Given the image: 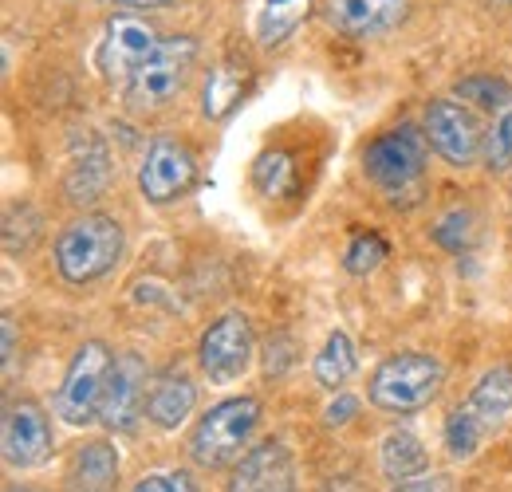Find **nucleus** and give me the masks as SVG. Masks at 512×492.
Instances as JSON below:
<instances>
[{
  "label": "nucleus",
  "instance_id": "nucleus-31",
  "mask_svg": "<svg viewBox=\"0 0 512 492\" xmlns=\"http://www.w3.org/2000/svg\"><path fill=\"white\" fill-rule=\"evenodd\" d=\"M4 492H36V489H4Z\"/></svg>",
  "mask_w": 512,
  "mask_h": 492
},
{
  "label": "nucleus",
  "instance_id": "nucleus-30",
  "mask_svg": "<svg viewBox=\"0 0 512 492\" xmlns=\"http://www.w3.org/2000/svg\"><path fill=\"white\" fill-rule=\"evenodd\" d=\"M103 4H115V8H166L170 0H103Z\"/></svg>",
  "mask_w": 512,
  "mask_h": 492
},
{
  "label": "nucleus",
  "instance_id": "nucleus-9",
  "mask_svg": "<svg viewBox=\"0 0 512 492\" xmlns=\"http://www.w3.org/2000/svg\"><path fill=\"white\" fill-rule=\"evenodd\" d=\"M197 182V158L178 138H154L138 166V189L154 205H170Z\"/></svg>",
  "mask_w": 512,
  "mask_h": 492
},
{
  "label": "nucleus",
  "instance_id": "nucleus-22",
  "mask_svg": "<svg viewBox=\"0 0 512 492\" xmlns=\"http://www.w3.org/2000/svg\"><path fill=\"white\" fill-rule=\"evenodd\" d=\"M253 185L264 197H272V201L288 197L292 185H296V166H292V158H288L284 150H264L253 162Z\"/></svg>",
  "mask_w": 512,
  "mask_h": 492
},
{
  "label": "nucleus",
  "instance_id": "nucleus-5",
  "mask_svg": "<svg viewBox=\"0 0 512 492\" xmlns=\"http://www.w3.org/2000/svg\"><path fill=\"white\" fill-rule=\"evenodd\" d=\"M260 422V402L256 398H225L213 410H205L197 418L190 433V457L201 469H225L237 461V453L245 449V441L253 437Z\"/></svg>",
  "mask_w": 512,
  "mask_h": 492
},
{
  "label": "nucleus",
  "instance_id": "nucleus-13",
  "mask_svg": "<svg viewBox=\"0 0 512 492\" xmlns=\"http://www.w3.org/2000/svg\"><path fill=\"white\" fill-rule=\"evenodd\" d=\"M146 363L142 355L123 351L115 355V367L107 378V390H103V406H99V422L107 430L127 433L138 426V418L146 414Z\"/></svg>",
  "mask_w": 512,
  "mask_h": 492
},
{
  "label": "nucleus",
  "instance_id": "nucleus-12",
  "mask_svg": "<svg viewBox=\"0 0 512 492\" xmlns=\"http://www.w3.org/2000/svg\"><path fill=\"white\" fill-rule=\"evenodd\" d=\"M426 142L434 146L438 158H446L449 166H473L481 154H485V138H481V126L473 119V111H465L461 103L453 99H434L426 107Z\"/></svg>",
  "mask_w": 512,
  "mask_h": 492
},
{
  "label": "nucleus",
  "instance_id": "nucleus-28",
  "mask_svg": "<svg viewBox=\"0 0 512 492\" xmlns=\"http://www.w3.org/2000/svg\"><path fill=\"white\" fill-rule=\"evenodd\" d=\"M394 492H449V481L438 473H426V477H414V481H402Z\"/></svg>",
  "mask_w": 512,
  "mask_h": 492
},
{
  "label": "nucleus",
  "instance_id": "nucleus-25",
  "mask_svg": "<svg viewBox=\"0 0 512 492\" xmlns=\"http://www.w3.org/2000/svg\"><path fill=\"white\" fill-rule=\"evenodd\" d=\"M469 237H473V217L465 209H453V213H446L434 225V241L446 248V252H461V248L469 245Z\"/></svg>",
  "mask_w": 512,
  "mask_h": 492
},
{
  "label": "nucleus",
  "instance_id": "nucleus-20",
  "mask_svg": "<svg viewBox=\"0 0 512 492\" xmlns=\"http://www.w3.org/2000/svg\"><path fill=\"white\" fill-rule=\"evenodd\" d=\"M312 12V0H260V12H256V40L264 48H276L284 44L300 20Z\"/></svg>",
  "mask_w": 512,
  "mask_h": 492
},
{
  "label": "nucleus",
  "instance_id": "nucleus-11",
  "mask_svg": "<svg viewBox=\"0 0 512 492\" xmlns=\"http://www.w3.org/2000/svg\"><path fill=\"white\" fill-rule=\"evenodd\" d=\"M158 48V32L150 20L134 16V12H115L107 20L103 44H99V71L107 83H130L134 71L146 63V56Z\"/></svg>",
  "mask_w": 512,
  "mask_h": 492
},
{
  "label": "nucleus",
  "instance_id": "nucleus-29",
  "mask_svg": "<svg viewBox=\"0 0 512 492\" xmlns=\"http://www.w3.org/2000/svg\"><path fill=\"white\" fill-rule=\"evenodd\" d=\"M4 374H12V355H16V323H12V315H4Z\"/></svg>",
  "mask_w": 512,
  "mask_h": 492
},
{
  "label": "nucleus",
  "instance_id": "nucleus-24",
  "mask_svg": "<svg viewBox=\"0 0 512 492\" xmlns=\"http://www.w3.org/2000/svg\"><path fill=\"white\" fill-rule=\"evenodd\" d=\"M383 260H386V241L379 237V233H363V237H355L351 248H347V256H343L347 272H355V276L375 272Z\"/></svg>",
  "mask_w": 512,
  "mask_h": 492
},
{
  "label": "nucleus",
  "instance_id": "nucleus-2",
  "mask_svg": "<svg viewBox=\"0 0 512 492\" xmlns=\"http://www.w3.org/2000/svg\"><path fill=\"white\" fill-rule=\"evenodd\" d=\"M123 225L111 213H83L56 241V268L67 284H95L123 260Z\"/></svg>",
  "mask_w": 512,
  "mask_h": 492
},
{
  "label": "nucleus",
  "instance_id": "nucleus-1",
  "mask_svg": "<svg viewBox=\"0 0 512 492\" xmlns=\"http://www.w3.org/2000/svg\"><path fill=\"white\" fill-rule=\"evenodd\" d=\"M512 414V367H493L477 378L465 402H457L446 418V453L453 461H469L489 433L505 426Z\"/></svg>",
  "mask_w": 512,
  "mask_h": 492
},
{
  "label": "nucleus",
  "instance_id": "nucleus-6",
  "mask_svg": "<svg viewBox=\"0 0 512 492\" xmlns=\"http://www.w3.org/2000/svg\"><path fill=\"white\" fill-rule=\"evenodd\" d=\"M197 60V40L193 36H170L158 40V48L146 56V63L134 71L127 83V99L134 111H158L166 103L178 99V91L186 87Z\"/></svg>",
  "mask_w": 512,
  "mask_h": 492
},
{
  "label": "nucleus",
  "instance_id": "nucleus-10",
  "mask_svg": "<svg viewBox=\"0 0 512 492\" xmlns=\"http://www.w3.org/2000/svg\"><path fill=\"white\" fill-rule=\"evenodd\" d=\"M52 422L40 410V402L32 398H16L4 406L0 418V449H4V465L12 469H32L44 465L52 457Z\"/></svg>",
  "mask_w": 512,
  "mask_h": 492
},
{
  "label": "nucleus",
  "instance_id": "nucleus-21",
  "mask_svg": "<svg viewBox=\"0 0 512 492\" xmlns=\"http://www.w3.org/2000/svg\"><path fill=\"white\" fill-rule=\"evenodd\" d=\"M355 370H359V351H355L351 335L347 331H331L323 351L316 355V382L327 386V390H339V386H347L355 378Z\"/></svg>",
  "mask_w": 512,
  "mask_h": 492
},
{
  "label": "nucleus",
  "instance_id": "nucleus-4",
  "mask_svg": "<svg viewBox=\"0 0 512 492\" xmlns=\"http://www.w3.org/2000/svg\"><path fill=\"white\" fill-rule=\"evenodd\" d=\"M363 170L383 197L402 201V205L414 201L418 185L426 178V142H422V134L410 130V126L379 134L363 154Z\"/></svg>",
  "mask_w": 512,
  "mask_h": 492
},
{
  "label": "nucleus",
  "instance_id": "nucleus-23",
  "mask_svg": "<svg viewBox=\"0 0 512 492\" xmlns=\"http://www.w3.org/2000/svg\"><path fill=\"white\" fill-rule=\"evenodd\" d=\"M485 162L489 170H512V95L493 107V123L485 130Z\"/></svg>",
  "mask_w": 512,
  "mask_h": 492
},
{
  "label": "nucleus",
  "instance_id": "nucleus-3",
  "mask_svg": "<svg viewBox=\"0 0 512 492\" xmlns=\"http://www.w3.org/2000/svg\"><path fill=\"white\" fill-rule=\"evenodd\" d=\"M442 382H446V370L434 355L402 351L375 367L367 394H371V406L383 414H418L442 394Z\"/></svg>",
  "mask_w": 512,
  "mask_h": 492
},
{
  "label": "nucleus",
  "instance_id": "nucleus-15",
  "mask_svg": "<svg viewBox=\"0 0 512 492\" xmlns=\"http://www.w3.org/2000/svg\"><path fill=\"white\" fill-rule=\"evenodd\" d=\"M323 16L339 36L367 40V36H386L398 24H406L410 0H327Z\"/></svg>",
  "mask_w": 512,
  "mask_h": 492
},
{
  "label": "nucleus",
  "instance_id": "nucleus-17",
  "mask_svg": "<svg viewBox=\"0 0 512 492\" xmlns=\"http://www.w3.org/2000/svg\"><path fill=\"white\" fill-rule=\"evenodd\" d=\"M119 485V453L111 441H87L67 473V492H115Z\"/></svg>",
  "mask_w": 512,
  "mask_h": 492
},
{
  "label": "nucleus",
  "instance_id": "nucleus-18",
  "mask_svg": "<svg viewBox=\"0 0 512 492\" xmlns=\"http://www.w3.org/2000/svg\"><path fill=\"white\" fill-rule=\"evenodd\" d=\"M245 91H249V71H245L241 63H233V60L217 63V67L209 71V79H205L201 111H205L213 123H225V119H229V115L241 107Z\"/></svg>",
  "mask_w": 512,
  "mask_h": 492
},
{
  "label": "nucleus",
  "instance_id": "nucleus-26",
  "mask_svg": "<svg viewBox=\"0 0 512 492\" xmlns=\"http://www.w3.org/2000/svg\"><path fill=\"white\" fill-rule=\"evenodd\" d=\"M130 492H201V489H197V481H193L190 473L170 469V473H150V477H142Z\"/></svg>",
  "mask_w": 512,
  "mask_h": 492
},
{
  "label": "nucleus",
  "instance_id": "nucleus-32",
  "mask_svg": "<svg viewBox=\"0 0 512 492\" xmlns=\"http://www.w3.org/2000/svg\"><path fill=\"white\" fill-rule=\"evenodd\" d=\"M505 4H512V0H505Z\"/></svg>",
  "mask_w": 512,
  "mask_h": 492
},
{
  "label": "nucleus",
  "instance_id": "nucleus-16",
  "mask_svg": "<svg viewBox=\"0 0 512 492\" xmlns=\"http://www.w3.org/2000/svg\"><path fill=\"white\" fill-rule=\"evenodd\" d=\"M197 406V386L186 370H166L154 378L150 398H146V418L158 430H178Z\"/></svg>",
  "mask_w": 512,
  "mask_h": 492
},
{
  "label": "nucleus",
  "instance_id": "nucleus-14",
  "mask_svg": "<svg viewBox=\"0 0 512 492\" xmlns=\"http://www.w3.org/2000/svg\"><path fill=\"white\" fill-rule=\"evenodd\" d=\"M225 492H296V461L288 445L276 437L253 445L229 473Z\"/></svg>",
  "mask_w": 512,
  "mask_h": 492
},
{
  "label": "nucleus",
  "instance_id": "nucleus-19",
  "mask_svg": "<svg viewBox=\"0 0 512 492\" xmlns=\"http://www.w3.org/2000/svg\"><path fill=\"white\" fill-rule=\"evenodd\" d=\"M379 469L383 477L390 481H414V477H426L430 469V453L422 449V441L414 433L398 430V433H386L383 445H379Z\"/></svg>",
  "mask_w": 512,
  "mask_h": 492
},
{
  "label": "nucleus",
  "instance_id": "nucleus-8",
  "mask_svg": "<svg viewBox=\"0 0 512 492\" xmlns=\"http://www.w3.org/2000/svg\"><path fill=\"white\" fill-rule=\"evenodd\" d=\"M256 339L253 327L241 311H225L221 319H213L205 331H201V343H197V367L205 370L209 382L225 386V382H237L249 363H253Z\"/></svg>",
  "mask_w": 512,
  "mask_h": 492
},
{
  "label": "nucleus",
  "instance_id": "nucleus-27",
  "mask_svg": "<svg viewBox=\"0 0 512 492\" xmlns=\"http://www.w3.org/2000/svg\"><path fill=\"white\" fill-rule=\"evenodd\" d=\"M359 414V398H351V394H339L331 406H327V426H343V422H351Z\"/></svg>",
  "mask_w": 512,
  "mask_h": 492
},
{
  "label": "nucleus",
  "instance_id": "nucleus-7",
  "mask_svg": "<svg viewBox=\"0 0 512 492\" xmlns=\"http://www.w3.org/2000/svg\"><path fill=\"white\" fill-rule=\"evenodd\" d=\"M111 367H115V355L99 339L83 343L71 355V363L64 370V382H60V394H56V410H60V418H64L67 426H91L99 418Z\"/></svg>",
  "mask_w": 512,
  "mask_h": 492
}]
</instances>
